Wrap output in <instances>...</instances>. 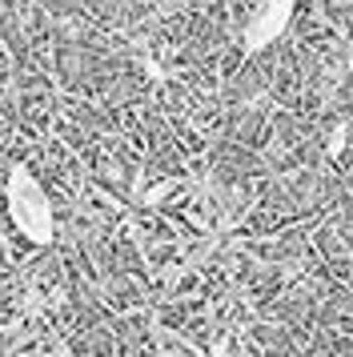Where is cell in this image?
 <instances>
[{
  "instance_id": "cell-1",
  "label": "cell",
  "mask_w": 353,
  "mask_h": 357,
  "mask_svg": "<svg viewBox=\"0 0 353 357\" xmlns=\"http://www.w3.org/2000/svg\"><path fill=\"white\" fill-rule=\"evenodd\" d=\"M4 205H8V217H13L16 233L32 245H48L57 237V213H52V201H48L45 185L32 177L24 165H13L8 169V181H4Z\"/></svg>"
},
{
  "instance_id": "cell-2",
  "label": "cell",
  "mask_w": 353,
  "mask_h": 357,
  "mask_svg": "<svg viewBox=\"0 0 353 357\" xmlns=\"http://www.w3.org/2000/svg\"><path fill=\"white\" fill-rule=\"evenodd\" d=\"M293 13H297V0H261L241 29V56H261L265 49H273L293 24Z\"/></svg>"
},
{
  "instance_id": "cell-3",
  "label": "cell",
  "mask_w": 353,
  "mask_h": 357,
  "mask_svg": "<svg viewBox=\"0 0 353 357\" xmlns=\"http://www.w3.org/2000/svg\"><path fill=\"white\" fill-rule=\"evenodd\" d=\"M80 357H93V354H80Z\"/></svg>"
}]
</instances>
